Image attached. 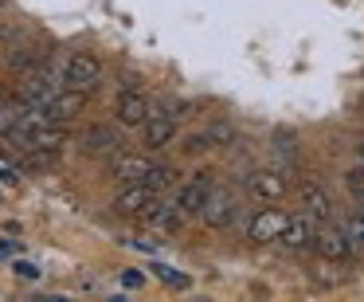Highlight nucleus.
I'll list each match as a JSON object with an SVG mask.
<instances>
[{
  "instance_id": "9b49d317",
  "label": "nucleus",
  "mask_w": 364,
  "mask_h": 302,
  "mask_svg": "<svg viewBox=\"0 0 364 302\" xmlns=\"http://www.w3.org/2000/svg\"><path fill=\"white\" fill-rule=\"evenodd\" d=\"M149 110H153V106L145 103L141 90H122L118 106H114V118H118V126H145Z\"/></svg>"
},
{
  "instance_id": "423d86ee",
  "label": "nucleus",
  "mask_w": 364,
  "mask_h": 302,
  "mask_svg": "<svg viewBox=\"0 0 364 302\" xmlns=\"http://www.w3.org/2000/svg\"><path fill=\"white\" fill-rule=\"evenodd\" d=\"M200 220L208 224V228H231V224L239 220V197L231 189H212L208 192V204L204 212H200Z\"/></svg>"
},
{
  "instance_id": "6ab92c4d",
  "label": "nucleus",
  "mask_w": 364,
  "mask_h": 302,
  "mask_svg": "<svg viewBox=\"0 0 364 302\" xmlns=\"http://www.w3.org/2000/svg\"><path fill=\"white\" fill-rule=\"evenodd\" d=\"M204 137H208V145L212 150H228V145H235V137H239V130L231 126L228 118H215V122H208V130H204Z\"/></svg>"
},
{
  "instance_id": "ddd939ff",
  "label": "nucleus",
  "mask_w": 364,
  "mask_h": 302,
  "mask_svg": "<svg viewBox=\"0 0 364 302\" xmlns=\"http://www.w3.org/2000/svg\"><path fill=\"white\" fill-rule=\"evenodd\" d=\"M82 150H87L90 157H118L122 142H118V134H114V126H87Z\"/></svg>"
},
{
  "instance_id": "393cba45",
  "label": "nucleus",
  "mask_w": 364,
  "mask_h": 302,
  "mask_svg": "<svg viewBox=\"0 0 364 302\" xmlns=\"http://www.w3.org/2000/svg\"><path fill=\"white\" fill-rule=\"evenodd\" d=\"M184 153H188V157H200V153L204 150H212V145H208V137H204V130H200V134H192V137H184V145H181Z\"/></svg>"
},
{
  "instance_id": "c756f323",
  "label": "nucleus",
  "mask_w": 364,
  "mask_h": 302,
  "mask_svg": "<svg viewBox=\"0 0 364 302\" xmlns=\"http://www.w3.org/2000/svg\"><path fill=\"white\" fill-rule=\"evenodd\" d=\"M0 181H4V184H16V173H12L9 165H0Z\"/></svg>"
},
{
  "instance_id": "20e7f679",
  "label": "nucleus",
  "mask_w": 364,
  "mask_h": 302,
  "mask_svg": "<svg viewBox=\"0 0 364 302\" xmlns=\"http://www.w3.org/2000/svg\"><path fill=\"white\" fill-rule=\"evenodd\" d=\"M317 216H309V212H298V216H290L286 220V231H282V239L278 244L286 247V251H294V255H306V251H314L317 247Z\"/></svg>"
},
{
  "instance_id": "f8f14e48",
  "label": "nucleus",
  "mask_w": 364,
  "mask_h": 302,
  "mask_svg": "<svg viewBox=\"0 0 364 302\" xmlns=\"http://www.w3.org/2000/svg\"><path fill=\"white\" fill-rule=\"evenodd\" d=\"M87 110V90H71V87H63L55 98L48 103V114H51V122H67L71 126L79 114Z\"/></svg>"
},
{
  "instance_id": "a878e982",
  "label": "nucleus",
  "mask_w": 364,
  "mask_h": 302,
  "mask_svg": "<svg viewBox=\"0 0 364 302\" xmlns=\"http://www.w3.org/2000/svg\"><path fill=\"white\" fill-rule=\"evenodd\" d=\"M12 271H16V278H28V283H36V278H40V267H36V263H28V259H16V263H12Z\"/></svg>"
},
{
  "instance_id": "4be33fe9",
  "label": "nucleus",
  "mask_w": 364,
  "mask_h": 302,
  "mask_svg": "<svg viewBox=\"0 0 364 302\" xmlns=\"http://www.w3.org/2000/svg\"><path fill=\"white\" fill-rule=\"evenodd\" d=\"M345 231H348V239H353V247L364 251V208H356V212L345 220Z\"/></svg>"
},
{
  "instance_id": "b1692460",
  "label": "nucleus",
  "mask_w": 364,
  "mask_h": 302,
  "mask_svg": "<svg viewBox=\"0 0 364 302\" xmlns=\"http://www.w3.org/2000/svg\"><path fill=\"white\" fill-rule=\"evenodd\" d=\"M153 271H157V278H161V283H168V286H188V275H181L176 267H165V263H153Z\"/></svg>"
},
{
  "instance_id": "7ed1b4c3",
  "label": "nucleus",
  "mask_w": 364,
  "mask_h": 302,
  "mask_svg": "<svg viewBox=\"0 0 364 302\" xmlns=\"http://www.w3.org/2000/svg\"><path fill=\"white\" fill-rule=\"evenodd\" d=\"M212 189H215L212 173H192L188 181L176 184L173 204L181 208L184 216H200V212H204V204H208V192H212Z\"/></svg>"
},
{
  "instance_id": "72a5a7b5",
  "label": "nucleus",
  "mask_w": 364,
  "mask_h": 302,
  "mask_svg": "<svg viewBox=\"0 0 364 302\" xmlns=\"http://www.w3.org/2000/svg\"><path fill=\"white\" fill-rule=\"evenodd\" d=\"M4 40H9V28H4V24H0V43H4Z\"/></svg>"
},
{
  "instance_id": "bb28decb",
  "label": "nucleus",
  "mask_w": 364,
  "mask_h": 302,
  "mask_svg": "<svg viewBox=\"0 0 364 302\" xmlns=\"http://www.w3.org/2000/svg\"><path fill=\"white\" fill-rule=\"evenodd\" d=\"M122 286H126V291H137V286H145V275L134 271V267H126L122 271Z\"/></svg>"
},
{
  "instance_id": "1a4fd4ad",
  "label": "nucleus",
  "mask_w": 364,
  "mask_h": 302,
  "mask_svg": "<svg viewBox=\"0 0 364 302\" xmlns=\"http://www.w3.org/2000/svg\"><path fill=\"white\" fill-rule=\"evenodd\" d=\"M321 259H337V263H348L353 259V239H348L345 224H329V228H317V247Z\"/></svg>"
},
{
  "instance_id": "f257e3e1",
  "label": "nucleus",
  "mask_w": 364,
  "mask_h": 302,
  "mask_svg": "<svg viewBox=\"0 0 364 302\" xmlns=\"http://www.w3.org/2000/svg\"><path fill=\"white\" fill-rule=\"evenodd\" d=\"M102 83V59L95 51H71L63 67V87L71 90H95Z\"/></svg>"
},
{
  "instance_id": "dca6fc26",
  "label": "nucleus",
  "mask_w": 364,
  "mask_h": 302,
  "mask_svg": "<svg viewBox=\"0 0 364 302\" xmlns=\"http://www.w3.org/2000/svg\"><path fill=\"white\" fill-rule=\"evenodd\" d=\"M301 208H306L309 216H317V220H329L333 216V197L317 181H301Z\"/></svg>"
},
{
  "instance_id": "f3484780",
  "label": "nucleus",
  "mask_w": 364,
  "mask_h": 302,
  "mask_svg": "<svg viewBox=\"0 0 364 302\" xmlns=\"http://www.w3.org/2000/svg\"><path fill=\"white\" fill-rule=\"evenodd\" d=\"M43 59H48V51H40V48H32V43H24V48H16L9 56V71L12 75H28L32 67H40Z\"/></svg>"
},
{
  "instance_id": "aec40b11",
  "label": "nucleus",
  "mask_w": 364,
  "mask_h": 302,
  "mask_svg": "<svg viewBox=\"0 0 364 302\" xmlns=\"http://www.w3.org/2000/svg\"><path fill=\"white\" fill-rule=\"evenodd\" d=\"M145 169H149V161L145 157H137V153H126V157H114V177L118 181H141L145 177Z\"/></svg>"
},
{
  "instance_id": "39448f33",
  "label": "nucleus",
  "mask_w": 364,
  "mask_h": 302,
  "mask_svg": "<svg viewBox=\"0 0 364 302\" xmlns=\"http://www.w3.org/2000/svg\"><path fill=\"white\" fill-rule=\"evenodd\" d=\"M286 220H290V216H286L282 208L262 204L259 212L251 216V224H247V239H251V244H278L282 231H286Z\"/></svg>"
},
{
  "instance_id": "9d476101",
  "label": "nucleus",
  "mask_w": 364,
  "mask_h": 302,
  "mask_svg": "<svg viewBox=\"0 0 364 302\" xmlns=\"http://www.w3.org/2000/svg\"><path fill=\"white\" fill-rule=\"evenodd\" d=\"M173 137H176V118L153 106L149 118H145V126H141V145L145 150H165Z\"/></svg>"
},
{
  "instance_id": "f704fd0d",
  "label": "nucleus",
  "mask_w": 364,
  "mask_h": 302,
  "mask_svg": "<svg viewBox=\"0 0 364 302\" xmlns=\"http://www.w3.org/2000/svg\"><path fill=\"white\" fill-rule=\"evenodd\" d=\"M0 103H9V90H4V87H0Z\"/></svg>"
},
{
  "instance_id": "2eb2a0df",
  "label": "nucleus",
  "mask_w": 364,
  "mask_h": 302,
  "mask_svg": "<svg viewBox=\"0 0 364 302\" xmlns=\"http://www.w3.org/2000/svg\"><path fill=\"white\" fill-rule=\"evenodd\" d=\"M153 197H157V192H153L145 181H129L126 189H122L118 197H114V208H118V212H126V216H137Z\"/></svg>"
},
{
  "instance_id": "f03ea898",
  "label": "nucleus",
  "mask_w": 364,
  "mask_h": 302,
  "mask_svg": "<svg viewBox=\"0 0 364 302\" xmlns=\"http://www.w3.org/2000/svg\"><path fill=\"white\" fill-rule=\"evenodd\" d=\"M59 90L63 87H55V67H51L48 59H43L40 67H32L28 75H20V98H24L28 106H48Z\"/></svg>"
},
{
  "instance_id": "0eeeda50",
  "label": "nucleus",
  "mask_w": 364,
  "mask_h": 302,
  "mask_svg": "<svg viewBox=\"0 0 364 302\" xmlns=\"http://www.w3.org/2000/svg\"><path fill=\"white\" fill-rule=\"evenodd\" d=\"M286 177L278 173V169H251L247 173V192H251L259 204H278V200L286 197Z\"/></svg>"
},
{
  "instance_id": "412c9836",
  "label": "nucleus",
  "mask_w": 364,
  "mask_h": 302,
  "mask_svg": "<svg viewBox=\"0 0 364 302\" xmlns=\"http://www.w3.org/2000/svg\"><path fill=\"white\" fill-rule=\"evenodd\" d=\"M141 181L149 184L153 192H165V189H173V184H176V169L173 165H149Z\"/></svg>"
},
{
  "instance_id": "cd10ccee",
  "label": "nucleus",
  "mask_w": 364,
  "mask_h": 302,
  "mask_svg": "<svg viewBox=\"0 0 364 302\" xmlns=\"http://www.w3.org/2000/svg\"><path fill=\"white\" fill-rule=\"evenodd\" d=\"M345 184H348V192L364 189V161H360L356 169H348V173H345Z\"/></svg>"
},
{
  "instance_id": "4468645a",
  "label": "nucleus",
  "mask_w": 364,
  "mask_h": 302,
  "mask_svg": "<svg viewBox=\"0 0 364 302\" xmlns=\"http://www.w3.org/2000/svg\"><path fill=\"white\" fill-rule=\"evenodd\" d=\"M24 145H40V150H63L67 142H71V130H67V122H48V126H40V130H32V134H24L20 137Z\"/></svg>"
},
{
  "instance_id": "473e14b6",
  "label": "nucleus",
  "mask_w": 364,
  "mask_h": 302,
  "mask_svg": "<svg viewBox=\"0 0 364 302\" xmlns=\"http://www.w3.org/2000/svg\"><path fill=\"white\" fill-rule=\"evenodd\" d=\"M356 157H360V161H364V142H356Z\"/></svg>"
},
{
  "instance_id": "6e6552de",
  "label": "nucleus",
  "mask_w": 364,
  "mask_h": 302,
  "mask_svg": "<svg viewBox=\"0 0 364 302\" xmlns=\"http://www.w3.org/2000/svg\"><path fill=\"white\" fill-rule=\"evenodd\" d=\"M270 153L278 157V173L294 177L298 173V161H301V137L294 134V130L278 126L274 134H270Z\"/></svg>"
},
{
  "instance_id": "5701e85b",
  "label": "nucleus",
  "mask_w": 364,
  "mask_h": 302,
  "mask_svg": "<svg viewBox=\"0 0 364 302\" xmlns=\"http://www.w3.org/2000/svg\"><path fill=\"white\" fill-rule=\"evenodd\" d=\"M314 278L321 286H329V283H341V263L337 259H325V263H317L314 267Z\"/></svg>"
},
{
  "instance_id": "c85d7f7f",
  "label": "nucleus",
  "mask_w": 364,
  "mask_h": 302,
  "mask_svg": "<svg viewBox=\"0 0 364 302\" xmlns=\"http://www.w3.org/2000/svg\"><path fill=\"white\" fill-rule=\"evenodd\" d=\"M137 87H141V75H137V71H126V87H122V90H137Z\"/></svg>"
},
{
  "instance_id": "2f4dec72",
  "label": "nucleus",
  "mask_w": 364,
  "mask_h": 302,
  "mask_svg": "<svg viewBox=\"0 0 364 302\" xmlns=\"http://www.w3.org/2000/svg\"><path fill=\"white\" fill-rule=\"evenodd\" d=\"M16 251V244H0V255H12Z\"/></svg>"
},
{
  "instance_id": "a211bd4d",
  "label": "nucleus",
  "mask_w": 364,
  "mask_h": 302,
  "mask_svg": "<svg viewBox=\"0 0 364 302\" xmlns=\"http://www.w3.org/2000/svg\"><path fill=\"white\" fill-rule=\"evenodd\" d=\"M24 110H28L24 98H9V103H0V137L16 134L20 122H24Z\"/></svg>"
},
{
  "instance_id": "7c9ffc66",
  "label": "nucleus",
  "mask_w": 364,
  "mask_h": 302,
  "mask_svg": "<svg viewBox=\"0 0 364 302\" xmlns=\"http://www.w3.org/2000/svg\"><path fill=\"white\" fill-rule=\"evenodd\" d=\"M353 200H356V208H364V189H356V192H353Z\"/></svg>"
}]
</instances>
